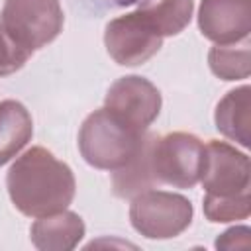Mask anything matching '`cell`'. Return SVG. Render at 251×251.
Listing matches in <instances>:
<instances>
[{"mask_svg":"<svg viewBox=\"0 0 251 251\" xmlns=\"http://www.w3.org/2000/svg\"><path fill=\"white\" fill-rule=\"evenodd\" d=\"M12 204L29 218H43L67 210L76 182L71 167L45 147H31L16 159L6 175Z\"/></svg>","mask_w":251,"mask_h":251,"instance_id":"6da1fadb","label":"cell"},{"mask_svg":"<svg viewBox=\"0 0 251 251\" xmlns=\"http://www.w3.org/2000/svg\"><path fill=\"white\" fill-rule=\"evenodd\" d=\"M143 137L145 131L129 126L104 106L82 122L78 131V149L88 165L104 171H116L137 153Z\"/></svg>","mask_w":251,"mask_h":251,"instance_id":"7a4b0ae2","label":"cell"},{"mask_svg":"<svg viewBox=\"0 0 251 251\" xmlns=\"http://www.w3.org/2000/svg\"><path fill=\"white\" fill-rule=\"evenodd\" d=\"M206 147L204 143L184 131L155 135L151 147V163L157 184H171L176 188H192L204 171Z\"/></svg>","mask_w":251,"mask_h":251,"instance_id":"3957f363","label":"cell"},{"mask_svg":"<svg viewBox=\"0 0 251 251\" xmlns=\"http://www.w3.org/2000/svg\"><path fill=\"white\" fill-rule=\"evenodd\" d=\"M192 214L194 210L188 198L151 188L133 196L129 206L131 226L147 239H171L180 235L190 226Z\"/></svg>","mask_w":251,"mask_h":251,"instance_id":"277c9868","label":"cell"},{"mask_svg":"<svg viewBox=\"0 0 251 251\" xmlns=\"http://www.w3.org/2000/svg\"><path fill=\"white\" fill-rule=\"evenodd\" d=\"M0 22L14 41L33 53L61 33L65 16L59 0H6Z\"/></svg>","mask_w":251,"mask_h":251,"instance_id":"5b68a950","label":"cell"},{"mask_svg":"<svg viewBox=\"0 0 251 251\" xmlns=\"http://www.w3.org/2000/svg\"><path fill=\"white\" fill-rule=\"evenodd\" d=\"M104 43L110 57L118 65L135 67L149 61L161 49L163 37L157 35L135 10L112 20L106 25Z\"/></svg>","mask_w":251,"mask_h":251,"instance_id":"8992f818","label":"cell"},{"mask_svg":"<svg viewBox=\"0 0 251 251\" xmlns=\"http://www.w3.org/2000/svg\"><path fill=\"white\" fill-rule=\"evenodd\" d=\"M206 159L202 171V186L206 194L214 196H233L249 190L251 165L245 153H239L226 141H208Z\"/></svg>","mask_w":251,"mask_h":251,"instance_id":"52a82bcc","label":"cell"},{"mask_svg":"<svg viewBox=\"0 0 251 251\" xmlns=\"http://www.w3.org/2000/svg\"><path fill=\"white\" fill-rule=\"evenodd\" d=\"M106 108L129 126L145 131L161 112V92L143 76H122L110 86Z\"/></svg>","mask_w":251,"mask_h":251,"instance_id":"ba28073f","label":"cell"},{"mask_svg":"<svg viewBox=\"0 0 251 251\" xmlns=\"http://www.w3.org/2000/svg\"><path fill=\"white\" fill-rule=\"evenodd\" d=\"M198 27L216 45L247 39L251 31V0H202Z\"/></svg>","mask_w":251,"mask_h":251,"instance_id":"9c48e42d","label":"cell"},{"mask_svg":"<svg viewBox=\"0 0 251 251\" xmlns=\"http://www.w3.org/2000/svg\"><path fill=\"white\" fill-rule=\"evenodd\" d=\"M84 235V222L75 212H57L37 218L31 226V243L41 251H71Z\"/></svg>","mask_w":251,"mask_h":251,"instance_id":"30bf717a","label":"cell"},{"mask_svg":"<svg viewBox=\"0 0 251 251\" xmlns=\"http://www.w3.org/2000/svg\"><path fill=\"white\" fill-rule=\"evenodd\" d=\"M216 127L227 139L249 147V126H251V88L239 86L229 90L216 106Z\"/></svg>","mask_w":251,"mask_h":251,"instance_id":"8fae6325","label":"cell"},{"mask_svg":"<svg viewBox=\"0 0 251 251\" xmlns=\"http://www.w3.org/2000/svg\"><path fill=\"white\" fill-rule=\"evenodd\" d=\"M153 133H145L141 147L137 153L120 169L114 171L112 176V188L114 194L120 198H133L157 184L153 175V163H151V147H153Z\"/></svg>","mask_w":251,"mask_h":251,"instance_id":"7c38bea8","label":"cell"},{"mask_svg":"<svg viewBox=\"0 0 251 251\" xmlns=\"http://www.w3.org/2000/svg\"><path fill=\"white\" fill-rule=\"evenodd\" d=\"M33 122L24 104L0 102V167L12 161L31 139Z\"/></svg>","mask_w":251,"mask_h":251,"instance_id":"4fadbf2b","label":"cell"},{"mask_svg":"<svg viewBox=\"0 0 251 251\" xmlns=\"http://www.w3.org/2000/svg\"><path fill=\"white\" fill-rule=\"evenodd\" d=\"M194 10V0H143L139 2L137 14L147 25L161 37L180 33Z\"/></svg>","mask_w":251,"mask_h":251,"instance_id":"5bb4252c","label":"cell"},{"mask_svg":"<svg viewBox=\"0 0 251 251\" xmlns=\"http://www.w3.org/2000/svg\"><path fill=\"white\" fill-rule=\"evenodd\" d=\"M210 69L216 76L224 80H239L247 78L251 73V59H249V41L243 39L241 45L227 43L216 45L208 53Z\"/></svg>","mask_w":251,"mask_h":251,"instance_id":"9a60e30c","label":"cell"},{"mask_svg":"<svg viewBox=\"0 0 251 251\" xmlns=\"http://www.w3.org/2000/svg\"><path fill=\"white\" fill-rule=\"evenodd\" d=\"M251 212V194L249 190L233 196H204V216L210 222L224 224L233 220H245Z\"/></svg>","mask_w":251,"mask_h":251,"instance_id":"2e32d148","label":"cell"},{"mask_svg":"<svg viewBox=\"0 0 251 251\" xmlns=\"http://www.w3.org/2000/svg\"><path fill=\"white\" fill-rule=\"evenodd\" d=\"M29 57H31V51H27L18 41H14L0 22V76L20 71Z\"/></svg>","mask_w":251,"mask_h":251,"instance_id":"e0dca14e","label":"cell"},{"mask_svg":"<svg viewBox=\"0 0 251 251\" xmlns=\"http://www.w3.org/2000/svg\"><path fill=\"white\" fill-rule=\"evenodd\" d=\"M218 249H251V229L245 226L231 227L216 239Z\"/></svg>","mask_w":251,"mask_h":251,"instance_id":"ac0fdd59","label":"cell"},{"mask_svg":"<svg viewBox=\"0 0 251 251\" xmlns=\"http://www.w3.org/2000/svg\"><path fill=\"white\" fill-rule=\"evenodd\" d=\"M118 6H131V4H139V2H143V0H114Z\"/></svg>","mask_w":251,"mask_h":251,"instance_id":"d6986e66","label":"cell"}]
</instances>
